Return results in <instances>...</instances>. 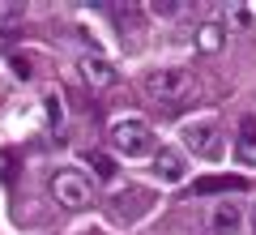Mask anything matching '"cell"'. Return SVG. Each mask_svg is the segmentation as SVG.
<instances>
[{
    "label": "cell",
    "mask_w": 256,
    "mask_h": 235,
    "mask_svg": "<svg viewBox=\"0 0 256 235\" xmlns=\"http://www.w3.org/2000/svg\"><path fill=\"white\" fill-rule=\"evenodd\" d=\"M141 90L154 107H184V103H196V77L188 69H158V73H146L141 77Z\"/></svg>",
    "instance_id": "1"
},
{
    "label": "cell",
    "mask_w": 256,
    "mask_h": 235,
    "mask_svg": "<svg viewBox=\"0 0 256 235\" xmlns=\"http://www.w3.org/2000/svg\"><path fill=\"white\" fill-rule=\"evenodd\" d=\"M111 145H116L124 158H137V154H150L154 150V133L141 116H120L111 124Z\"/></svg>",
    "instance_id": "2"
},
{
    "label": "cell",
    "mask_w": 256,
    "mask_h": 235,
    "mask_svg": "<svg viewBox=\"0 0 256 235\" xmlns=\"http://www.w3.org/2000/svg\"><path fill=\"white\" fill-rule=\"evenodd\" d=\"M52 197L60 201L64 209H86L94 201V192H90V180H86L82 171L68 167V171H56L52 175Z\"/></svg>",
    "instance_id": "3"
},
{
    "label": "cell",
    "mask_w": 256,
    "mask_h": 235,
    "mask_svg": "<svg viewBox=\"0 0 256 235\" xmlns=\"http://www.w3.org/2000/svg\"><path fill=\"white\" fill-rule=\"evenodd\" d=\"M184 145H188L192 154H201V158H218L222 137H218L214 124H188V128H184Z\"/></svg>",
    "instance_id": "4"
},
{
    "label": "cell",
    "mask_w": 256,
    "mask_h": 235,
    "mask_svg": "<svg viewBox=\"0 0 256 235\" xmlns=\"http://www.w3.org/2000/svg\"><path fill=\"white\" fill-rule=\"evenodd\" d=\"M205 222H210V235H239V226H244V209H239V201H218Z\"/></svg>",
    "instance_id": "5"
},
{
    "label": "cell",
    "mask_w": 256,
    "mask_h": 235,
    "mask_svg": "<svg viewBox=\"0 0 256 235\" xmlns=\"http://www.w3.org/2000/svg\"><path fill=\"white\" fill-rule=\"evenodd\" d=\"M154 175L166 184H180L184 175H188V167H184V154L180 150H154Z\"/></svg>",
    "instance_id": "6"
},
{
    "label": "cell",
    "mask_w": 256,
    "mask_h": 235,
    "mask_svg": "<svg viewBox=\"0 0 256 235\" xmlns=\"http://www.w3.org/2000/svg\"><path fill=\"white\" fill-rule=\"evenodd\" d=\"M82 77L90 86H116L120 82V69L111 60H102V56H86V60H82Z\"/></svg>",
    "instance_id": "7"
},
{
    "label": "cell",
    "mask_w": 256,
    "mask_h": 235,
    "mask_svg": "<svg viewBox=\"0 0 256 235\" xmlns=\"http://www.w3.org/2000/svg\"><path fill=\"white\" fill-rule=\"evenodd\" d=\"M235 158L244 167H256V120H244L235 133Z\"/></svg>",
    "instance_id": "8"
},
{
    "label": "cell",
    "mask_w": 256,
    "mask_h": 235,
    "mask_svg": "<svg viewBox=\"0 0 256 235\" xmlns=\"http://www.w3.org/2000/svg\"><path fill=\"white\" fill-rule=\"evenodd\" d=\"M239 188H244V180H239V175H230V180L214 175V180H196V184H192V192H239Z\"/></svg>",
    "instance_id": "9"
},
{
    "label": "cell",
    "mask_w": 256,
    "mask_h": 235,
    "mask_svg": "<svg viewBox=\"0 0 256 235\" xmlns=\"http://www.w3.org/2000/svg\"><path fill=\"white\" fill-rule=\"evenodd\" d=\"M86 163L94 167V175H98V180H116V158H111V154L90 150V154H86Z\"/></svg>",
    "instance_id": "10"
},
{
    "label": "cell",
    "mask_w": 256,
    "mask_h": 235,
    "mask_svg": "<svg viewBox=\"0 0 256 235\" xmlns=\"http://www.w3.org/2000/svg\"><path fill=\"white\" fill-rule=\"evenodd\" d=\"M26 18V5H0V22H22Z\"/></svg>",
    "instance_id": "11"
},
{
    "label": "cell",
    "mask_w": 256,
    "mask_h": 235,
    "mask_svg": "<svg viewBox=\"0 0 256 235\" xmlns=\"http://www.w3.org/2000/svg\"><path fill=\"white\" fill-rule=\"evenodd\" d=\"M218 30H222V26H205L201 43H205V47H218V43H222V35H218Z\"/></svg>",
    "instance_id": "12"
},
{
    "label": "cell",
    "mask_w": 256,
    "mask_h": 235,
    "mask_svg": "<svg viewBox=\"0 0 256 235\" xmlns=\"http://www.w3.org/2000/svg\"><path fill=\"white\" fill-rule=\"evenodd\" d=\"M248 235H256V205H252V214H248Z\"/></svg>",
    "instance_id": "13"
},
{
    "label": "cell",
    "mask_w": 256,
    "mask_h": 235,
    "mask_svg": "<svg viewBox=\"0 0 256 235\" xmlns=\"http://www.w3.org/2000/svg\"><path fill=\"white\" fill-rule=\"evenodd\" d=\"M0 47H4V30H0Z\"/></svg>",
    "instance_id": "14"
}]
</instances>
